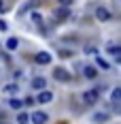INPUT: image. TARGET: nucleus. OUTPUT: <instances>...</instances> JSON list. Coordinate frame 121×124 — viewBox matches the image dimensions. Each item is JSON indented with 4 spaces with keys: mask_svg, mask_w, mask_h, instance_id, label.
I'll use <instances>...</instances> for the list:
<instances>
[{
    "mask_svg": "<svg viewBox=\"0 0 121 124\" xmlns=\"http://www.w3.org/2000/svg\"><path fill=\"white\" fill-rule=\"evenodd\" d=\"M106 49H108L110 54H115V56H121V45H119V47H117V45H115V43H113V45H108V47H106Z\"/></svg>",
    "mask_w": 121,
    "mask_h": 124,
    "instance_id": "nucleus-17",
    "label": "nucleus"
},
{
    "mask_svg": "<svg viewBox=\"0 0 121 124\" xmlns=\"http://www.w3.org/2000/svg\"><path fill=\"white\" fill-rule=\"evenodd\" d=\"M4 11V0H0V13Z\"/></svg>",
    "mask_w": 121,
    "mask_h": 124,
    "instance_id": "nucleus-22",
    "label": "nucleus"
},
{
    "mask_svg": "<svg viewBox=\"0 0 121 124\" xmlns=\"http://www.w3.org/2000/svg\"><path fill=\"white\" fill-rule=\"evenodd\" d=\"M110 101H113L115 105H121V86L113 88V92H110Z\"/></svg>",
    "mask_w": 121,
    "mask_h": 124,
    "instance_id": "nucleus-11",
    "label": "nucleus"
},
{
    "mask_svg": "<svg viewBox=\"0 0 121 124\" xmlns=\"http://www.w3.org/2000/svg\"><path fill=\"white\" fill-rule=\"evenodd\" d=\"M57 2H62L64 7H70V4H72V0H57Z\"/></svg>",
    "mask_w": 121,
    "mask_h": 124,
    "instance_id": "nucleus-20",
    "label": "nucleus"
},
{
    "mask_svg": "<svg viewBox=\"0 0 121 124\" xmlns=\"http://www.w3.org/2000/svg\"><path fill=\"white\" fill-rule=\"evenodd\" d=\"M47 120H49L47 111H34L32 116H30V122L32 124H47Z\"/></svg>",
    "mask_w": 121,
    "mask_h": 124,
    "instance_id": "nucleus-4",
    "label": "nucleus"
},
{
    "mask_svg": "<svg viewBox=\"0 0 121 124\" xmlns=\"http://www.w3.org/2000/svg\"><path fill=\"white\" fill-rule=\"evenodd\" d=\"M4 30H9V26H6V22L0 19V32H4Z\"/></svg>",
    "mask_w": 121,
    "mask_h": 124,
    "instance_id": "nucleus-18",
    "label": "nucleus"
},
{
    "mask_svg": "<svg viewBox=\"0 0 121 124\" xmlns=\"http://www.w3.org/2000/svg\"><path fill=\"white\" fill-rule=\"evenodd\" d=\"M4 45H6V49H9V51H15L17 47H19V39H17V37H11Z\"/></svg>",
    "mask_w": 121,
    "mask_h": 124,
    "instance_id": "nucleus-12",
    "label": "nucleus"
},
{
    "mask_svg": "<svg viewBox=\"0 0 121 124\" xmlns=\"http://www.w3.org/2000/svg\"><path fill=\"white\" fill-rule=\"evenodd\" d=\"M96 64L100 66V69H104V71H108V69H110V64H108L106 60H104V58H100V56L96 58Z\"/></svg>",
    "mask_w": 121,
    "mask_h": 124,
    "instance_id": "nucleus-14",
    "label": "nucleus"
},
{
    "mask_svg": "<svg viewBox=\"0 0 121 124\" xmlns=\"http://www.w3.org/2000/svg\"><path fill=\"white\" fill-rule=\"evenodd\" d=\"M9 105H11L13 109H21V105H24V101H19V99H11V101H9Z\"/></svg>",
    "mask_w": 121,
    "mask_h": 124,
    "instance_id": "nucleus-16",
    "label": "nucleus"
},
{
    "mask_svg": "<svg viewBox=\"0 0 121 124\" xmlns=\"http://www.w3.org/2000/svg\"><path fill=\"white\" fill-rule=\"evenodd\" d=\"M45 86H47V79H45V77H34V79H32V90L43 92V90H45Z\"/></svg>",
    "mask_w": 121,
    "mask_h": 124,
    "instance_id": "nucleus-7",
    "label": "nucleus"
},
{
    "mask_svg": "<svg viewBox=\"0 0 121 124\" xmlns=\"http://www.w3.org/2000/svg\"><path fill=\"white\" fill-rule=\"evenodd\" d=\"M96 19L98 22H108L110 19V11L106 9V7H98L96 9Z\"/></svg>",
    "mask_w": 121,
    "mask_h": 124,
    "instance_id": "nucleus-6",
    "label": "nucleus"
},
{
    "mask_svg": "<svg viewBox=\"0 0 121 124\" xmlns=\"http://www.w3.org/2000/svg\"><path fill=\"white\" fill-rule=\"evenodd\" d=\"M68 15H70V11H68V7H60V9H57V11L53 13V17H55V19H68Z\"/></svg>",
    "mask_w": 121,
    "mask_h": 124,
    "instance_id": "nucleus-10",
    "label": "nucleus"
},
{
    "mask_svg": "<svg viewBox=\"0 0 121 124\" xmlns=\"http://www.w3.org/2000/svg\"><path fill=\"white\" fill-rule=\"evenodd\" d=\"M115 111H117V113L121 116V105H115Z\"/></svg>",
    "mask_w": 121,
    "mask_h": 124,
    "instance_id": "nucleus-21",
    "label": "nucleus"
},
{
    "mask_svg": "<svg viewBox=\"0 0 121 124\" xmlns=\"http://www.w3.org/2000/svg\"><path fill=\"white\" fill-rule=\"evenodd\" d=\"M110 120V113L108 111H96L94 116H91V122L94 124H106Z\"/></svg>",
    "mask_w": 121,
    "mask_h": 124,
    "instance_id": "nucleus-5",
    "label": "nucleus"
},
{
    "mask_svg": "<svg viewBox=\"0 0 121 124\" xmlns=\"http://www.w3.org/2000/svg\"><path fill=\"white\" fill-rule=\"evenodd\" d=\"M117 64H121V56H117Z\"/></svg>",
    "mask_w": 121,
    "mask_h": 124,
    "instance_id": "nucleus-23",
    "label": "nucleus"
},
{
    "mask_svg": "<svg viewBox=\"0 0 121 124\" xmlns=\"http://www.w3.org/2000/svg\"><path fill=\"white\" fill-rule=\"evenodd\" d=\"M6 94H15V92H19V84H9V86H4L2 88Z\"/></svg>",
    "mask_w": 121,
    "mask_h": 124,
    "instance_id": "nucleus-13",
    "label": "nucleus"
},
{
    "mask_svg": "<svg viewBox=\"0 0 121 124\" xmlns=\"http://www.w3.org/2000/svg\"><path fill=\"white\" fill-rule=\"evenodd\" d=\"M34 62H36V64H40V66H47V64H51V62H53V56H51L49 51H38L36 56H34Z\"/></svg>",
    "mask_w": 121,
    "mask_h": 124,
    "instance_id": "nucleus-3",
    "label": "nucleus"
},
{
    "mask_svg": "<svg viewBox=\"0 0 121 124\" xmlns=\"http://www.w3.org/2000/svg\"><path fill=\"white\" fill-rule=\"evenodd\" d=\"M36 101H38V103H43V105H47V103H51V101H53V92H49V90H43V92L36 96Z\"/></svg>",
    "mask_w": 121,
    "mask_h": 124,
    "instance_id": "nucleus-8",
    "label": "nucleus"
},
{
    "mask_svg": "<svg viewBox=\"0 0 121 124\" xmlns=\"http://www.w3.org/2000/svg\"><path fill=\"white\" fill-rule=\"evenodd\" d=\"M53 79L60 81V84H66V81L72 79V75L68 73V69H64V66H55L53 69Z\"/></svg>",
    "mask_w": 121,
    "mask_h": 124,
    "instance_id": "nucleus-2",
    "label": "nucleus"
},
{
    "mask_svg": "<svg viewBox=\"0 0 121 124\" xmlns=\"http://www.w3.org/2000/svg\"><path fill=\"white\" fill-rule=\"evenodd\" d=\"M17 124H30V116L28 113H17Z\"/></svg>",
    "mask_w": 121,
    "mask_h": 124,
    "instance_id": "nucleus-15",
    "label": "nucleus"
},
{
    "mask_svg": "<svg viewBox=\"0 0 121 124\" xmlns=\"http://www.w3.org/2000/svg\"><path fill=\"white\" fill-rule=\"evenodd\" d=\"M32 19H34V22H38V24H40V19H43V17H40V13H32Z\"/></svg>",
    "mask_w": 121,
    "mask_h": 124,
    "instance_id": "nucleus-19",
    "label": "nucleus"
},
{
    "mask_svg": "<svg viewBox=\"0 0 121 124\" xmlns=\"http://www.w3.org/2000/svg\"><path fill=\"white\" fill-rule=\"evenodd\" d=\"M83 75L87 77V79H96L98 77V69L91 66V64H87V66H83Z\"/></svg>",
    "mask_w": 121,
    "mask_h": 124,
    "instance_id": "nucleus-9",
    "label": "nucleus"
},
{
    "mask_svg": "<svg viewBox=\"0 0 121 124\" xmlns=\"http://www.w3.org/2000/svg\"><path fill=\"white\" fill-rule=\"evenodd\" d=\"M100 94H102V88H94V90L83 92V94H81V101H83L85 107H91V105H96V103H98Z\"/></svg>",
    "mask_w": 121,
    "mask_h": 124,
    "instance_id": "nucleus-1",
    "label": "nucleus"
}]
</instances>
